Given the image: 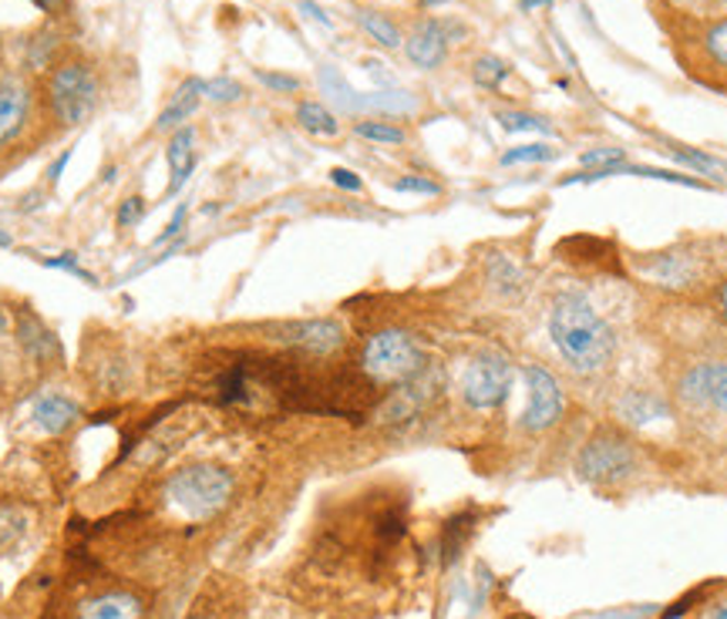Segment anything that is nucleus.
I'll return each instance as SVG.
<instances>
[{"label": "nucleus", "mask_w": 727, "mask_h": 619, "mask_svg": "<svg viewBox=\"0 0 727 619\" xmlns=\"http://www.w3.org/2000/svg\"><path fill=\"white\" fill-rule=\"evenodd\" d=\"M550 337L560 357L579 378L606 374L617 360V334L596 314V306L583 293H560L550 310Z\"/></svg>", "instance_id": "f257e3e1"}, {"label": "nucleus", "mask_w": 727, "mask_h": 619, "mask_svg": "<svg viewBox=\"0 0 727 619\" xmlns=\"http://www.w3.org/2000/svg\"><path fill=\"white\" fill-rule=\"evenodd\" d=\"M236 495V478L223 465L196 461L169 471L159 485V506L175 519L186 522H213L223 515Z\"/></svg>", "instance_id": "f03ea898"}, {"label": "nucleus", "mask_w": 727, "mask_h": 619, "mask_svg": "<svg viewBox=\"0 0 727 619\" xmlns=\"http://www.w3.org/2000/svg\"><path fill=\"white\" fill-rule=\"evenodd\" d=\"M101 101V78L88 57H61L44 82V111L57 129H75L95 115Z\"/></svg>", "instance_id": "7ed1b4c3"}, {"label": "nucleus", "mask_w": 727, "mask_h": 619, "mask_svg": "<svg viewBox=\"0 0 727 619\" xmlns=\"http://www.w3.org/2000/svg\"><path fill=\"white\" fill-rule=\"evenodd\" d=\"M428 363V354L411 337L408 330L388 327L364 340L360 347V374L368 378L375 388H401L408 384L417 370Z\"/></svg>", "instance_id": "20e7f679"}, {"label": "nucleus", "mask_w": 727, "mask_h": 619, "mask_svg": "<svg viewBox=\"0 0 727 619\" xmlns=\"http://www.w3.org/2000/svg\"><path fill=\"white\" fill-rule=\"evenodd\" d=\"M149 599L126 583L82 586L72 599L51 602L44 619H145Z\"/></svg>", "instance_id": "39448f33"}, {"label": "nucleus", "mask_w": 727, "mask_h": 619, "mask_svg": "<svg viewBox=\"0 0 727 619\" xmlns=\"http://www.w3.org/2000/svg\"><path fill=\"white\" fill-rule=\"evenodd\" d=\"M576 471H579V478H586L589 485H599V488L623 485L637 471V448L620 427H599L579 448Z\"/></svg>", "instance_id": "423d86ee"}, {"label": "nucleus", "mask_w": 727, "mask_h": 619, "mask_svg": "<svg viewBox=\"0 0 727 619\" xmlns=\"http://www.w3.org/2000/svg\"><path fill=\"white\" fill-rule=\"evenodd\" d=\"M516 367L502 350H478L462 370V401L471 411H496L512 391Z\"/></svg>", "instance_id": "0eeeda50"}, {"label": "nucleus", "mask_w": 727, "mask_h": 619, "mask_svg": "<svg viewBox=\"0 0 727 619\" xmlns=\"http://www.w3.org/2000/svg\"><path fill=\"white\" fill-rule=\"evenodd\" d=\"M522 378H525V388H529V401H525V411L519 417V427L529 431V435H542V431L556 427L566 414L563 384L556 381L553 370L542 367V363H525Z\"/></svg>", "instance_id": "6e6552de"}, {"label": "nucleus", "mask_w": 727, "mask_h": 619, "mask_svg": "<svg viewBox=\"0 0 727 619\" xmlns=\"http://www.w3.org/2000/svg\"><path fill=\"white\" fill-rule=\"evenodd\" d=\"M37 121V91L34 85L11 72L0 75V152H8L28 139Z\"/></svg>", "instance_id": "1a4fd4ad"}, {"label": "nucleus", "mask_w": 727, "mask_h": 619, "mask_svg": "<svg viewBox=\"0 0 727 619\" xmlns=\"http://www.w3.org/2000/svg\"><path fill=\"white\" fill-rule=\"evenodd\" d=\"M677 398L687 408H710L727 414V360H704L687 367L677 381Z\"/></svg>", "instance_id": "9d476101"}, {"label": "nucleus", "mask_w": 727, "mask_h": 619, "mask_svg": "<svg viewBox=\"0 0 727 619\" xmlns=\"http://www.w3.org/2000/svg\"><path fill=\"white\" fill-rule=\"evenodd\" d=\"M462 34H465V28H462L458 21L428 18V21H421V24L408 34L404 54H408V61H411L414 68L432 72V68H438L442 61L448 57V44H452L455 37H462Z\"/></svg>", "instance_id": "9b49d317"}, {"label": "nucleus", "mask_w": 727, "mask_h": 619, "mask_svg": "<svg viewBox=\"0 0 727 619\" xmlns=\"http://www.w3.org/2000/svg\"><path fill=\"white\" fill-rule=\"evenodd\" d=\"M280 340L307 357H334L347 344V330L337 321H296L280 330Z\"/></svg>", "instance_id": "f8f14e48"}, {"label": "nucleus", "mask_w": 727, "mask_h": 619, "mask_svg": "<svg viewBox=\"0 0 727 619\" xmlns=\"http://www.w3.org/2000/svg\"><path fill=\"white\" fill-rule=\"evenodd\" d=\"M18 344H21V350H24L34 363H41V367L65 360L57 337L47 330V324L34 314V310H28V306L18 314Z\"/></svg>", "instance_id": "ddd939ff"}, {"label": "nucleus", "mask_w": 727, "mask_h": 619, "mask_svg": "<svg viewBox=\"0 0 727 619\" xmlns=\"http://www.w3.org/2000/svg\"><path fill=\"white\" fill-rule=\"evenodd\" d=\"M196 132L189 126H182L172 139H169V149H165V159H169V169H172V178H169V189H165V199H175L182 193V185L189 182V175L196 172Z\"/></svg>", "instance_id": "4468645a"}, {"label": "nucleus", "mask_w": 727, "mask_h": 619, "mask_svg": "<svg viewBox=\"0 0 727 619\" xmlns=\"http://www.w3.org/2000/svg\"><path fill=\"white\" fill-rule=\"evenodd\" d=\"M199 101H203V78H186L175 88V95L169 98L162 115L155 118V132H178L182 121L193 118Z\"/></svg>", "instance_id": "2eb2a0df"}, {"label": "nucleus", "mask_w": 727, "mask_h": 619, "mask_svg": "<svg viewBox=\"0 0 727 619\" xmlns=\"http://www.w3.org/2000/svg\"><path fill=\"white\" fill-rule=\"evenodd\" d=\"M34 421L47 431V435H61V431H68L78 417H82V408L68 398V394H57V391H44L34 408H31Z\"/></svg>", "instance_id": "dca6fc26"}, {"label": "nucleus", "mask_w": 727, "mask_h": 619, "mask_svg": "<svg viewBox=\"0 0 727 619\" xmlns=\"http://www.w3.org/2000/svg\"><path fill=\"white\" fill-rule=\"evenodd\" d=\"M620 417H627L630 424H647L657 417H671V408H666L663 398H657L650 391H630L620 401Z\"/></svg>", "instance_id": "f3484780"}, {"label": "nucleus", "mask_w": 727, "mask_h": 619, "mask_svg": "<svg viewBox=\"0 0 727 619\" xmlns=\"http://www.w3.org/2000/svg\"><path fill=\"white\" fill-rule=\"evenodd\" d=\"M296 121H300V129H307L311 135H321V139H334L340 132L337 115L324 101H300Z\"/></svg>", "instance_id": "a211bd4d"}, {"label": "nucleus", "mask_w": 727, "mask_h": 619, "mask_svg": "<svg viewBox=\"0 0 727 619\" xmlns=\"http://www.w3.org/2000/svg\"><path fill=\"white\" fill-rule=\"evenodd\" d=\"M671 155H674V162L694 169L697 175H707V178L727 182V159H717V155H707V152H701V149H687V145H674Z\"/></svg>", "instance_id": "6ab92c4d"}, {"label": "nucleus", "mask_w": 727, "mask_h": 619, "mask_svg": "<svg viewBox=\"0 0 727 619\" xmlns=\"http://www.w3.org/2000/svg\"><path fill=\"white\" fill-rule=\"evenodd\" d=\"M354 135L364 142H375V145H401L408 139V132L388 118H360L354 126Z\"/></svg>", "instance_id": "aec40b11"}, {"label": "nucleus", "mask_w": 727, "mask_h": 619, "mask_svg": "<svg viewBox=\"0 0 727 619\" xmlns=\"http://www.w3.org/2000/svg\"><path fill=\"white\" fill-rule=\"evenodd\" d=\"M509 75H512V68L496 54H481V57H475V65H471V78L485 91H499Z\"/></svg>", "instance_id": "412c9836"}, {"label": "nucleus", "mask_w": 727, "mask_h": 619, "mask_svg": "<svg viewBox=\"0 0 727 619\" xmlns=\"http://www.w3.org/2000/svg\"><path fill=\"white\" fill-rule=\"evenodd\" d=\"M357 21H360V28L368 31L381 47H401V44H404L398 24H394L388 14H378V11H357Z\"/></svg>", "instance_id": "4be33fe9"}, {"label": "nucleus", "mask_w": 727, "mask_h": 619, "mask_svg": "<svg viewBox=\"0 0 727 619\" xmlns=\"http://www.w3.org/2000/svg\"><path fill=\"white\" fill-rule=\"evenodd\" d=\"M471 525H475L471 515H455V519L445 522V532H442V560H445V566L458 560V552L465 549V542L471 535Z\"/></svg>", "instance_id": "5701e85b"}, {"label": "nucleus", "mask_w": 727, "mask_h": 619, "mask_svg": "<svg viewBox=\"0 0 727 619\" xmlns=\"http://www.w3.org/2000/svg\"><path fill=\"white\" fill-rule=\"evenodd\" d=\"M489 283L499 290V293H506V296H516L519 290H522V270L509 260V257H492L489 260Z\"/></svg>", "instance_id": "b1692460"}, {"label": "nucleus", "mask_w": 727, "mask_h": 619, "mask_svg": "<svg viewBox=\"0 0 727 619\" xmlns=\"http://www.w3.org/2000/svg\"><path fill=\"white\" fill-rule=\"evenodd\" d=\"M560 159V149L545 145V142H525V145H516V149H506L502 152V165H542V162H553Z\"/></svg>", "instance_id": "393cba45"}, {"label": "nucleus", "mask_w": 727, "mask_h": 619, "mask_svg": "<svg viewBox=\"0 0 727 619\" xmlns=\"http://www.w3.org/2000/svg\"><path fill=\"white\" fill-rule=\"evenodd\" d=\"M499 126L506 132H535V135H553V126L539 115H529V111H499Z\"/></svg>", "instance_id": "a878e982"}, {"label": "nucleus", "mask_w": 727, "mask_h": 619, "mask_svg": "<svg viewBox=\"0 0 727 619\" xmlns=\"http://www.w3.org/2000/svg\"><path fill=\"white\" fill-rule=\"evenodd\" d=\"M704 51H707V57L714 61L717 68L727 72V18L704 31Z\"/></svg>", "instance_id": "bb28decb"}, {"label": "nucleus", "mask_w": 727, "mask_h": 619, "mask_svg": "<svg viewBox=\"0 0 727 619\" xmlns=\"http://www.w3.org/2000/svg\"><path fill=\"white\" fill-rule=\"evenodd\" d=\"M394 193H404V196H442V185L428 175H401L394 182Z\"/></svg>", "instance_id": "cd10ccee"}, {"label": "nucleus", "mask_w": 727, "mask_h": 619, "mask_svg": "<svg viewBox=\"0 0 727 619\" xmlns=\"http://www.w3.org/2000/svg\"><path fill=\"white\" fill-rule=\"evenodd\" d=\"M579 162H583V169H610L617 162H627V152L617 145H599V149H586L579 155Z\"/></svg>", "instance_id": "c85d7f7f"}, {"label": "nucleus", "mask_w": 727, "mask_h": 619, "mask_svg": "<svg viewBox=\"0 0 727 619\" xmlns=\"http://www.w3.org/2000/svg\"><path fill=\"white\" fill-rule=\"evenodd\" d=\"M239 95H242V85H239V82H232V78H226V75L203 82V98H209V101L226 105V101H236Z\"/></svg>", "instance_id": "c756f323"}, {"label": "nucleus", "mask_w": 727, "mask_h": 619, "mask_svg": "<svg viewBox=\"0 0 727 619\" xmlns=\"http://www.w3.org/2000/svg\"><path fill=\"white\" fill-rule=\"evenodd\" d=\"M145 213H149V203L142 196H129L126 203L118 206L115 222H118V229H135L145 219Z\"/></svg>", "instance_id": "7c9ffc66"}, {"label": "nucleus", "mask_w": 727, "mask_h": 619, "mask_svg": "<svg viewBox=\"0 0 727 619\" xmlns=\"http://www.w3.org/2000/svg\"><path fill=\"white\" fill-rule=\"evenodd\" d=\"M257 82L267 85V88H273V91H280V95H293V91H300V78H293V75H280V72H257Z\"/></svg>", "instance_id": "2f4dec72"}, {"label": "nucleus", "mask_w": 727, "mask_h": 619, "mask_svg": "<svg viewBox=\"0 0 727 619\" xmlns=\"http://www.w3.org/2000/svg\"><path fill=\"white\" fill-rule=\"evenodd\" d=\"M186 219H189V206H186V203H182V206H178V209L172 213V219L165 222V229H162V232L155 236V242H152V250H155V246H165V242H172V239H175V236L182 232V226H186Z\"/></svg>", "instance_id": "473e14b6"}, {"label": "nucleus", "mask_w": 727, "mask_h": 619, "mask_svg": "<svg viewBox=\"0 0 727 619\" xmlns=\"http://www.w3.org/2000/svg\"><path fill=\"white\" fill-rule=\"evenodd\" d=\"M330 182L337 185V189H344V193H360L364 189V182H360V175L357 172H350V169H330Z\"/></svg>", "instance_id": "72a5a7b5"}, {"label": "nucleus", "mask_w": 727, "mask_h": 619, "mask_svg": "<svg viewBox=\"0 0 727 619\" xmlns=\"http://www.w3.org/2000/svg\"><path fill=\"white\" fill-rule=\"evenodd\" d=\"M697 619H727V596H724V599L707 602V606L697 612Z\"/></svg>", "instance_id": "f704fd0d"}, {"label": "nucleus", "mask_w": 727, "mask_h": 619, "mask_svg": "<svg viewBox=\"0 0 727 619\" xmlns=\"http://www.w3.org/2000/svg\"><path fill=\"white\" fill-rule=\"evenodd\" d=\"M300 11H307V14H311V18H314L317 24L330 28V18H327V14H324V11H321L317 4H314V0H300Z\"/></svg>", "instance_id": "c9c22d12"}, {"label": "nucleus", "mask_w": 727, "mask_h": 619, "mask_svg": "<svg viewBox=\"0 0 727 619\" xmlns=\"http://www.w3.org/2000/svg\"><path fill=\"white\" fill-rule=\"evenodd\" d=\"M31 4H37L44 14H57V11L68 8V0H31Z\"/></svg>", "instance_id": "e433bc0d"}, {"label": "nucleus", "mask_w": 727, "mask_h": 619, "mask_svg": "<svg viewBox=\"0 0 727 619\" xmlns=\"http://www.w3.org/2000/svg\"><path fill=\"white\" fill-rule=\"evenodd\" d=\"M68 162H72V152H61V155L54 159V165H51V172H47V175H51V182H57V178H61V172H65V165H68Z\"/></svg>", "instance_id": "4c0bfd02"}, {"label": "nucleus", "mask_w": 727, "mask_h": 619, "mask_svg": "<svg viewBox=\"0 0 727 619\" xmlns=\"http://www.w3.org/2000/svg\"><path fill=\"white\" fill-rule=\"evenodd\" d=\"M717 306H720V317L727 321V276H724L720 286H717Z\"/></svg>", "instance_id": "58836bf2"}, {"label": "nucleus", "mask_w": 727, "mask_h": 619, "mask_svg": "<svg viewBox=\"0 0 727 619\" xmlns=\"http://www.w3.org/2000/svg\"><path fill=\"white\" fill-rule=\"evenodd\" d=\"M553 0H519V8L525 11V14H532V11H539V8H550Z\"/></svg>", "instance_id": "ea45409f"}, {"label": "nucleus", "mask_w": 727, "mask_h": 619, "mask_svg": "<svg viewBox=\"0 0 727 619\" xmlns=\"http://www.w3.org/2000/svg\"><path fill=\"white\" fill-rule=\"evenodd\" d=\"M417 4L428 11V8H438V4H452V0H417Z\"/></svg>", "instance_id": "a19ab883"}, {"label": "nucleus", "mask_w": 727, "mask_h": 619, "mask_svg": "<svg viewBox=\"0 0 727 619\" xmlns=\"http://www.w3.org/2000/svg\"><path fill=\"white\" fill-rule=\"evenodd\" d=\"M4 330H8V321H4V310H0V334H4Z\"/></svg>", "instance_id": "79ce46f5"}, {"label": "nucleus", "mask_w": 727, "mask_h": 619, "mask_svg": "<svg viewBox=\"0 0 727 619\" xmlns=\"http://www.w3.org/2000/svg\"><path fill=\"white\" fill-rule=\"evenodd\" d=\"M0 246H11V236H4V232H0Z\"/></svg>", "instance_id": "37998d69"}, {"label": "nucleus", "mask_w": 727, "mask_h": 619, "mask_svg": "<svg viewBox=\"0 0 727 619\" xmlns=\"http://www.w3.org/2000/svg\"><path fill=\"white\" fill-rule=\"evenodd\" d=\"M193 619H203V616H193Z\"/></svg>", "instance_id": "c03bdc74"}]
</instances>
